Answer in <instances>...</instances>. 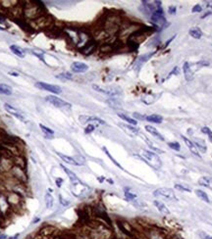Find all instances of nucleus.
I'll return each instance as SVG.
<instances>
[{
    "mask_svg": "<svg viewBox=\"0 0 212 239\" xmlns=\"http://www.w3.org/2000/svg\"><path fill=\"white\" fill-rule=\"evenodd\" d=\"M141 155H143L144 161L150 167H152L155 170H158V168H161L162 163L156 153H154L152 151H148V150H143L141 151Z\"/></svg>",
    "mask_w": 212,
    "mask_h": 239,
    "instance_id": "1",
    "label": "nucleus"
},
{
    "mask_svg": "<svg viewBox=\"0 0 212 239\" xmlns=\"http://www.w3.org/2000/svg\"><path fill=\"white\" fill-rule=\"evenodd\" d=\"M154 196H160V197L166 198L168 200H177L176 194L173 189L168 188V187H162V188H158L153 192Z\"/></svg>",
    "mask_w": 212,
    "mask_h": 239,
    "instance_id": "2",
    "label": "nucleus"
},
{
    "mask_svg": "<svg viewBox=\"0 0 212 239\" xmlns=\"http://www.w3.org/2000/svg\"><path fill=\"white\" fill-rule=\"evenodd\" d=\"M45 100L50 103L51 105H53L56 108H60V109H64V108H70L71 104L68 102H66L62 99H60L59 97L54 96V95H48L45 97Z\"/></svg>",
    "mask_w": 212,
    "mask_h": 239,
    "instance_id": "3",
    "label": "nucleus"
},
{
    "mask_svg": "<svg viewBox=\"0 0 212 239\" xmlns=\"http://www.w3.org/2000/svg\"><path fill=\"white\" fill-rule=\"evenodd\" d=\"M92 88L97 92L103 93V94L106 95H110V96H115V95H119L121 93V90L118 89V88L115 87H101L97 84H92Z\"/></svg>",
    "mask_w": 212,
    "mask_h": 239,
    "instance_id": "4",
    "label": "nucleus"
},
{
    "mask_svg": "<svg viewBox=\"0 0 212 239\" xmlns=\"http://www.w3.org/2000/svg\"><path fill=\"white\" fill-rule=\"evenodd\" d=\"M35 86L40 88V89H42V90L52 92V93H55V94H59V93L62 92L61 87L58 86V85H55V84H49V83H45V82H42V81H37L35 83Z\"/></svg>",
    "mask_w": 212,
    "mask_h": 239,
    "instance_id": "5",
    "label": "nucleus"
},
{
    "mask_svg": "<svg viewBox=\"0 0 212 239\" xmlns=\"http://www.w3.org/2000/svg\"><path fill=\"white\" fill-rule=\"evenodd\" d=\"M80 121H81L82 125H86L88 123H96V124H99V125H105V121L97 118V117H93V116H80L79 118Z\"/></svg>",
    "mask_w": 212,
    "mask_h": 239,
    "instance_id": "6",
    "label": "nucleus"
},
{
    "mask_svg": "<svg viewBox=\"0 0 212 239\" xmlns=\"http://www.w3.org/2000/svg\"><path fill=\"white\" fill-rule=\"evenodd\" d=\"M4 108H5V110L8 112L9 114H11L12 116L16 117L17 119H19V120L22 121H26L25 117H24L21 112L19 111V110H17L16 108H14V107L11 106L10 104H8V103H5V104H4Z\"/></svg>",
    "mask_w": 212,
    "mask_h": 239,
    "instance_id": "7",
    "label": "nucleus"
},
{
    "mask_svg": "<svg viewBox=\"0 0 212 239\" xmlns=\"http://www.w3.org/2000/svg\"><path fill=\"white\" fill-rule=\"evenodd\" d=\"M71 69L75 73H84L88 70V66L82 62H74L71 65Z\"/></svg>",
    "mask_w": 212,
    "mask_h": 239,
    "instance_id": "8",
    "label": "nucleus"
},
{
    "mask_svg": "<svg viewBox=\"0 0 212 239\" xmlns=\"http://www.w3.org/2000/svg\"><path fill=\"white\" fill-rule=\"evenodd\" d=\"M182 138H183V140H184V142L186 143L187 147H188V149H190V151H191L192 154H194L195 156L200 158V154H199V150H197V148L195 147V143L192 142V140H190L188 138H187L186 136H182Z\"/></svg>",
    "mask_w": 212,
    "mask_h": 239,
    "instance_id": "9",
    "label": "nucleus"
},
{
    "mask_svg": "<svg viewBox=\"0 0 212 239\" xmlns=\"http://www.w3.org/2000/svg\"><path fill=\"white\" fill-rule=\"evenodd\" d=\"M183 72H184V74H185L186 81H192V78H194V73H192V68H191L190 64H188V62H186L185 64H184V66H183Z\"/></svg>",
    "mask_w": 212,
    "mask_h": 239,
    "instance_id": "10",
    "label": "nucleus"
},
{
    "mask_svg": "<svg viewBox=\"0 0 212 239\" xmlns=\"http://www.w3.org/2000/svg\"><path fill=\"white\" fill-rule=\"evenodd\" d=\"M145 129H147V132H149L151 135H153L154 137L158 138L159 140H161V141H164V140H165V138L163 137V135L160 133L158 130L154 128V126H152V125H145Z\"/></svg>",
    "mask_w": 212,
    "mask_h": 239,
    "instance_id": "11",
    "label": "nucleus"
},
{
    "mask_svg": "<svg viewBox=\"0 0 212 239\" xmlns=\"http://www.w3.org/2000/svg\"><path fill=\"white\" fill-rule=\"evenodd\" d=\"M153 204H154L155 207L158 209L159 212L162 213L163 215H169V214H170V211H169V209L166 207V205L161 202V201L155 200L154 202H153Z\"/></svg>",
    "mask_w": 212,
    "mask_h": 239,
    "instance_id": "12",
    "label": "nucleus"
},
{
    "mask_svg": "<svg viewBox=\"0 0 212 239\" xmlns=\"http://www.w3.org/2000/svg\"><path fill=\"white\" fill-rule=\"evenodd\" d=\"M199 183L201 186H204L206 188L212 189V177L210 176H202L199 179Z\"/></svg>",
    "mask_w": 212,
    "mask_h": 239,
    "instance_id": "13",
    "label": "nucleus"
},
{
    "mask_svg": "<svg viewBox=\"0 0 212 239\" xmlns=\"http://www.w3.org/2000/svg\"><path fill=\"white\" fill-rule=\"evenodd\" d=\"M122 129H124V130L126 132H128L131 135H134V134H138L139 133V129L135 128V125H124V124H120L119 125Z\"/></svg>",
    "mask_w": 212,
    "mask_h": 239,
    "instance_id": "14",
    "label": "nucleus"
},
{
    "mask_svg": "<svg viewBox=\"0 0 212 239\" xmlns=\"http://www.w3.org/2000/svg\"><path fill=\"white\" fill-rule=\"evenodd\" d=\"M10 49H11V51H12L14 54L18 56V57L24 58V57L26 56V51L24 50L22 47H20V46H18V45H11V46H10Z\"/></svg>",
    "mask_w": 212,
    "mask_h": 239,
    "instance_id": "15",
    "label": "nucleus"
},
{
    "mask_svg": "<svg viewBox=\"0 0 212 239\" xmlns=\"http://www.w3.org/2000/svg\"><path fill=\"white\" fill-rule=\"evenodd\" d=\"M145 120L147 121H150V123H154V124H161L163 118L162 116L157 115V114H152V115H149L145 117Z\"/></svg>",
    "mask_w": 212,
    "mask_h": 239,
    "instance_id": "16",
    "label": "nucleus"
},
{
    "mask_svg": "<svg viewBox=\"0 0 212 239\" xmlns=\"http://www.w3.org/2000/svg\"><path fill=\"white\" fill-rule=\"evenodd\" d=\"M57 155H58L61 159H62V160H63L65 163L69 164V165H73V166H79V165H80L79 162L76 161V160H75V159L72 158V157H69V156L63 155V154H61V153H57Z\"/></svg>",
    "mask_w": 212,
    "mask_h": 239,
    "instance_id": "17",
    "label": "nucleus"
},
{
    "mask_svg": "<svg viewBox=\"0 0 212 239\" xmlns=\"http://www.w3.org/2000/svg\"><path fill=\"white\" fill-rule=\"evenodd\" d=\"M188 34H190V35L192 37H194V38H195V39H199L202 36L201 30L199 29V27H192V29H190Z\"/></svg>",
    "mask_w": 212,
    "mask_h": 239,
    "instance_id": "18",
    "label": "nucleus"
},
{
    "mask_svg": "<svg viewBox=\"0 0 212 239\" xmlns=\"http://www.w3.org/2000/svg\"><path fill=\"white\" fill-rule=\"evenodd\" d=\"M195 147L197 148V150H199V151L201 152V153H205L206 152V150H207V148H206V144H205V142H204V140H202V139H195Z\"/></svg>",
    "mask_w": 212,
    "mask_h": 239,
    "instance_id": "19",
    "label": "nucleus"
},
{
    "mask_svg": "<svg viewBox=\"0 0 212 239\" xmlns=\"http://www.w3.org/2000/svg\"><path fill=\"white\" fill-rule=\"evenodd\" d=\"M153 54H154V52H151V53L144 54V55H143V56H140V57H139V59L136 60V67L141 66V64L145 63L148 59L151 58V56H152Z\"/></svg>",
    "mask_w": 212,
    "mask_h": 239,
    "instance_id": "20",
    "label": "nucleus"
},
{
    "mask_svg": "<svg viewBox=\"0 0 212 239\" xmlns=\"http://www.w3.org/2000/svg\"><path fill=\"white\" fill-rule=\"evenodd\" d=\"M61 168H63V171L67 173V176H69V179H71V181H72V183L73 182H77V181H79L80 179H78V176L75 175V172H73L72 171H70L69 168H67L65 166H63V165H61Z\"/></svg>",
    "mask_w": 212,
    "mask_h": 239,
    "instance_id": "21",
    "label": "nucleus"
},
{
    "mask_svg": "<svg viewBox=\"0 0 212 239\" xmlns=\"http://www.w3.org/2000/svg\"><path fill=\"white\" fill-rule=\"evenodd\" d=\"M0 94L3 95H11L12 94V87L8 84L0 83Z\"/></svg>",
    "mask_w": 212,
    "mask_h": 239,
    "instance_id": "22",
    "label": "nucleus"
},
{
    "mask_svg": "<svg viewBox=\"0 0 212 239\" xmlns=\"http://www.w3.org/2000/svg\"><path fill=\"white\" fill-rule=\"evenodd\" d=\"M148 239H167V238L164 234H162L158 230H151L149 231Z\"/></svg>",
    "mask_w": 212,
    "mask_h": 239,
    "instance_id": "23",
    "label": "nucleus"
},
{
    "mask_svg": "<svg viewBox=\"0 0 212 239\" xmlns=\"http://www.w3.org/2000/svg\"><path fill=\"white\" fill-rule=\"evenodd\" d=\"M118 117H119V118H121L123 121H127V123H128L129 125H136V124H138V121H136V120H135V119H133V118H131V117L127 116V115H125V114H121V113H119V114H118Z\"/></svg>",
    "mask_w": 212,
    "mask_h": 239,
    "instance_id": "24",
    "label": "nucleus"
},
{
    "mask_svg": "<svg viewBox=\"0 0 212 239\" xmlns=\"http://www.w3.org/2000/svg\"><path fill=\"white\" fill-rule=\"evenodd\" d=\"M195 194L197 195V197L200 198L202 201H204V202H206V203H210V200H209L208 195H207L204 191H202V190H200V189H196V190H195Z\"/></svg>",
    "mask_w": 212,
    "mask_h": 239,
    "instance_id": "25",
    "label": "nucleus"
},
{
    "mask_svg": "<svg viewBox=\"0 0 212 239\" xmlns=\"http://www.w3.org/2000/svg\"><path fill=\"white\" fill-rule=\"evenodd\" d=\"M39 128L41 129V130H42V132H43L46 136H47V138H51L54 135V132L52 129H50L49 128H47V126H45V125H39Z\"/></svg>",
    "mask_w": 212,
    "mask_h": 239,
    "instance_id": "26",
    "label": "nucleus"
},
{
    "mask_svg": "<svg viewBox=\"0 0 212 239\" xmlns=\"http://www.w3.org/2000/svg\"><path fill=\"white\" fill-rule=\"evenodd\" d=\"M44 199H45L46 208H47V209H50V208L53 206V197L51 196V194L49 193V192H46V193H45Z\"/></svg>",
    "mask_w": 212,
    "mask_h": 239,
    "instance_id": "27",
    "label": "nucleus"
},
{
    "mask_svg": "<svg viewBox=\"0 0 212 239\" xmlns=\"http://www.w3.org/2000/svg\"><path fill=\"white\" fill-rule=\"evenodd\" d=\"M103 151H104V152H105V154H106V155H107L108 157H109V159H110V160H111V161L113 162V164H114V165H116V166H117L118 168H121V170H124V168H122V166L120 165V164H119V163H118V162H117V161L115 160V159H114V158H113V157L111 156V154L109 153V151H108V150H107V149H106L105 147H103Z\"/></svg>",
    "mask_w": 212,
    "mask_h": 239,
    "instance_id": "28",
    "label": "nucleus"
},
{
    "mask_svg": "<svg viewBox=\"0 0 212 239\" xmlns=\"http://www.w3.org/2000/svg\"><path fill=\"white\" fill-rule=\"evenodd\" d=\"M175 188L178 189V190H181V191H184V192H191V188L188 186H187L186 184H175Z\"/></svg>",
    "mask_w": 212,
    "mask_h": 239,
    "instance_id": "29",
    "label": "nucleus"
},
{
    "mask_svg": "<svg viewBox=\"0 0 212 239\" xmlns=\"http://www.w3.org/2000/svg\"><path fill=\"white\" fill-rule=\"evenodd\" d=\"M168 146L171 149H173L174 151H180V149H181V145L179 142H169Z\"/></svg>",
    "mask_w": 212,
    "mask_h": 239,
    "instance_id": "30",
    "label": "nucleus"
},
{
    "mask_svg": "<svg viewBox=\"0 0 212 239\" xmlns=\"http://www.w3.org/2000/svg\"><path fill=\"white\" fill-rule=\"evenodd\" d=\"M201 132H203V133H205V134L208 135L210 142L212 143V130H211L209 128H207V126H203V128L201 129Z\"/></svg>",
    "mask_w": 212,
    "mask_h": 239,
    "instance_id": "31",
    "label": "nucleus"
},
{
    "mask_svg": "<svg viewBox=\"0 0 212 239\" xmlns=\"http://www.w3.org/2000/svg\"><path fill=\"white\" fill-rule=\"evenodd\" d=\"M57 78H62V79H71V78H73V74L66 72V73L60 74L59 76H57Z\"/></svg>",
    "mask_w": 212,
    "mask_h": 239,
    "instance_id": "32",
    "label": "nucleus"
},
{
    "mask_svg": "<svg viewBox=\"0 0 212 239\" xmlns=\"http://www.w3.org/2000/svg\"><path fill=\"white\" fill-rule=\"evenodd\" d=\"M199 236L200 237V239H212L211 235H209V234H207L204 231H201V230L199 232Z\"/></svg>",
    "mask_w": 212,
    "mask_h": 239,
    "instance_id": "33",
    "label": "nucleus"
},
{
    "mask_svg": "<svg viewBox=\"0 0 212 239\" xmlns=\"http://www.w3.org/2000/svg\"><path fill=\"white\" fill-rule=\"evenodd\" d=\"M125 196H126V198L128 199V200H134L136 196V194H133V193H131V192H129V191H125Z\"/></svg>",
    "mask_w": 212,
    "mask_h": 239,
    "instance_id": "34",
    "label": "nucleus"
},
{
    "mask_svg": "<svg viewBox=\"0 0 212 239\" xmlns=\"http://www.w3.org/2000/svg\"><path fill=\"white\" fill-rule=\"evenodd\" d=\"M201 11H202V7L199 5V4H196V5H195L194 7H192V13H199Z\"/></svg>",
    "mask_w": 212,
    "mask_h": 239,
    "instance_id": "35",
    "label": "nucleus"
},
{
    "mask_svg": "<svg viewBox=\"0 0 212 239\" xmlns=\"http://www.w3.org/2000/svg\"><path fill=\"white\" fill-rule=\"evenodd\" d=\"M179 73H180V69H179V67H175L170 73H169V76H168L167 78H169L171 76H173V74H178Z\"/></svg>",
    "mask_w": 212,
    "mask_h": 239,
    "instance_id": "36",
    "label": "nucleus"
},
{
    "mask_svg": "<svg viewBox=\"0 0 212 239\" xmlns=\"http://www.w3.org/2000/svg\"><path fill=\"white\" fill-rule=\"evenodd\" d=\"M94 129H95V128H94L93 125H88L86 128V129H84V132H86V133H91V132H93Z\"/></svg>",
    "mask_w": 212,
    "mask_h": 239,
    "instance_id": "37",
    "label": "nucleus"
},
{
    "mask_svg": "<svg viewBox=\"0 0 212 239\" xmlns=\"http://www.w3.org/2000/svg\"><path fill=\"white\" fill-rule=\"evenodd\" d=\"M133 116L135 117L136 119H139V120H145V117H147V116L140 115V114H139V113H134Z\"/></svg>",
    "mask_w": 212,
    "mask_h": 239,
    "instance_id": "38",
    "label": "nucleus"
},
{
    "mask_svg": "<svg viewBox=\"0 0 212 239\" xmlns=\"http://www.w3.org/2000/svg\"><path fill=\"white\" fill-rule=\"evenodd\" d=\"M59 199H60V203L62 204L63 206H67V205H69V202H68V201H65V199H64L61 195L59 196Z\"/></svg>",
    "mask_w": 212,
    "mask_h": 239,
    "instance_id": "39",
    "label": "nucleus"
},
{
    "mask_svg": "<svg viewBox=\"0 0 212 239\" xmlns=\"http://www.w3.org/2000/svg\"><path fill=\"white\" fill-rule=\"evenodd\" d=\"M168 12H169V14H175L176 13V7L175 6H170L168 8Z\"/></svg>",
    "mask_w": 212,
    "mask_h": 239,
    "instance_id": "40",
    "label": "nucleus"
},
{
    "mask_svg": "<svg viewBox=\"0 0 212 239\" xmlns=\"http://www.w3.org/2000/svg\"><path fill=\"white\" fill-rule=\"evenodd\" d=\"M62 182H63V179H56V184H57L58 187H61V184H62Z\"/></svg>",
    "mask_w": 212,
    "mask_h": 239,
    "instance_id": "41",
    "label": "nucleus"
},
{
    "mask_svg": "<svg viewBox=\"0 0 212 239\" xmlns=\"http://www.w3.org/2000/svg\"><path fill=\"white\" fill-rule=\"evenodd\" d=\"M207 4H206V7H210V8H212V1H208V2H206Z\"/></svg>",
    "mask_w": 212,
    "mask_h": 239,
    "instance_id": "42",
    "label": "nucleus"
},
{
    "mask_svg": "<svg viewBox=\"0 0 212 239\" xmlns=\"http://www.w3.org/2000/svg\"><path fill=\"white\" fill-rule=\"evenodd\" d=\"M210 14H211V12H208V13H206V14H204V15H203V16H201V19H204L205 17H207V16H208V15H210Z\"/></svg>",
    "mask_w": 212,
    "mask_h": 239,
    "instance_id": "43",
    "label": "nucleus"
},
{
    "mask_svg": "<svg viewBox=\"0 0 212 239\" xmlns=\"http://www.w3.org/2000/svg\"><path fill=\"white\" fill-rule=\"evenodd\" d=\"M9 74H11V76H15V77H18V76H19V74H18L17 73H12V72H10V73H9Z\"/></svg>",
    "mask_w": 212,
    "mask_h": 239,
    "instance_id": "44",
    "label": "nucleus"
},
{
    "mask_svg": "<svg viewBox=\"0 0 212 239\" xmlns=\"http://www.w3.org/2000/svg\"><path fill=\"white\" fill-rule=\"evenodd\" d=\"M4 30H5V27H2L1 26H0V31H4Z\"/></svg>",
    "mask_w": 212,
    "mask_h": 239,
    "instance_id": "45",
    "label": "nucleus"
},
{
    "mask_svg": "<svg viewBox=\"0 0 212 239\" xmlns=\"http://www.w3.org/2000/svg\"><path fill=\"white\" fill-rule=\"evenodd\" d=\"M17 237H18V235H15V236H14V237H11L10 239H16Z\"/></svg>",
    "mask_w": 212,
    "mask_h": 239,
    "instance_id": "46",
    "label": "nucleus"
}]
</instances>
